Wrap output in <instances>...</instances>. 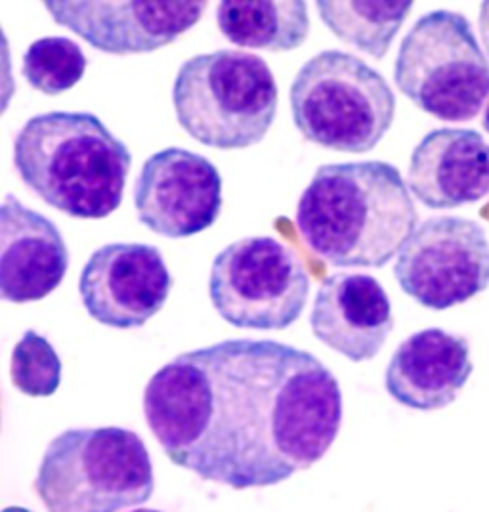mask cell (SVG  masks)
I'll return each mask as SVG.
<instances>
[{
  "label": "cell",
  "instance_id": "obj_23",
  "mask_svg": "<svg viewBox=\"0 0 489 512\" xmlns=\"http://www.w3.org/2000/svg\"><path fill=\"white\" fill-rule=\"evenodd\" d=\"M2 512H31L27 511V509H23V507H6Z\"/></svg>",
  "mask_w": 489,
  "mask_h": 512
},
{
  "label": "cell",
  "instance_id": "obj_10",
  "mask_svg": "<svg viewBox=\"0 0 489 512\" xmlns=\"http://www.w3.org/2000/svg\"><path fill=\"white\" fill-rule=\"evenodd\" d=\"M52 20L113 56L148 54L174 43L207 10L205 0H48Z\"/></svg>",
  "mask_w": 489,
  "mask_h": 512
},
{
  "label": "cell",
  "instance_id": "obj_7",
  "mask_svg": "<svg viewBox=\"0 0 489 512\" xmlns=\"http://www.w3.org/2000/svg\"><path fill=\"white\" fill-rule=\"evenodd\" d=\"M394 81L405 98L447 123H467L489 96V64L459 12L425 14L405 35Z\"/></svg>",
  "mask_w": 489,
  "mask_h": 512
},
{
  "label": "cell",
  "instance_id": "obj_15",
  "mask_svg": "<svg viewBox=\"0 0 489 512\" xmlns=\"http://www.w3.org/2000/svg\"><path fill=\"white\" fill-rule=\"evenodd\" d=\"M409 190L428 209H457L489 195V144L472 128L430 130L411 153Z\"/></svg>",
  "mask_w": 489,
  "mask_h": 512
},
{
  "label": "cell",
  "instance_id": "obj_6",
  "mask_svg": "<svg viewBox=\"0 0 489 512\" xmlns=\"http://www.w3.org/2000/svg\"><path fill=\"white\" fill-rule=\"evenodd\" d=\"M289 100L300 134L342 153L375 150L396 117V96L383 75L342 50H323L302 65Z\"/></svg>",
  "mask_w": 489,
  "mask_h": 512
},
{
  "label": "cell",
  "instance_id": "obj_11",
  "mask_svg": "<svg viewBox=\"0 0 489 512\" xmlns=\"http://www.w3.org/2000/svg\"><path fill=\"white\" fill-rule=\"evenodd\" d=\"M140 222L155 234L184 239L209 230L222 211V176L213 163L184 148L157 151L134 186Z\"/></svg>",
  "mask_w": 489,
  "mask_h": 512
},
{
  "label": "cell",
  "instance_id": "obj_18",
  "mask_svg": "<svg viewBox=\"0 0 489 512\" xmlns=\"http://www.w3.org/2000/svg\"><path fill=\"white\" fill-rule=\"evenodd\" d=\"M316 6L319 18L342 43L352 44L375 60H383L407 20L413 2L319 0Z\"/></svg>",
  "mask_w": 489,
  "mask_h": 512
},
{
  "label": "cell",
  "instance_id": "obj_16",
  "mask_svg": "<svg viewBox=\"0 0 489 512\" xmlns=\"http://www.w3.org/2000/svg\"><path fill=\"white\" fill-rule=\"evenodd\" d=\"M465 337L430 327L407 337L386 367V392L402 406L436 411L453 404L472 375Z\"/></svg>",
  "mask_w": 489,
  "mask_h": 512
},
{
  "label": "cell",
  "instance_id": "obj_24",
  "mask_svg": "<svg viewBox=\"0 0 489 512\" xmlns=\"http://www.w3.org/2000/svg\"><path fill=\"white\" fill-rule=\"evenodd\" d=\"M132 512H161V511H155V509H136V511Z\"/></svg>",
  "mask_w": 489,
  "mask_h": 512
},
{
  "label": "cell",
  "instance_id": "obj_12",
  "mask_svg": "<svg viewBox=\"0 0 489 512\" xmlns=\"http://www.w3.org/2000/svg\"><path fill=\"white\" fill-rule=\"evenodd\" d=\"M172 289V276L159 247L109 243L94 251L83 268L79 293L92 320L136 329L157 316Z\"/></svg>",
  "mask_w": 489,
  "mask_h": 512
},
{
  "label": "cell",
  "instance_id": "obj_1",
  "mask_svg": "<svg viewBox=\"0 0 489 512\" xmlns=\"http://www.w3.org/2000/svg\"><path fill=\"white\" fill-rule=\"evenodd\" d=\"M144 415L174 465L234 490L270 488L335 444L341 384L306 350L230 339L163 365L146 386Z\"/></svg>",
  "mask_w": 489,
  "mask_h": 512
},
{
  "label": "cell",
  "instance_id": "obj_5",
  "mask_svg": "<svg viewBox=\"0 0 489 512\" xmlns=\"http://www.w3.org/2000/svg\"><path fill=\"white\" fill-rule=\"evenodd\" d=\"M277 83L270 65L241 50L193 56L172 86L176 119L193 140L216 150H245L274 125Z\"/></svg>",
  "mask_w": 489,
  "mask_h": 512
},
{
  "label": "cell",
  "instance_id": "obj_14",
  "mask_svg": "<svg viewBox=\"0 0 489 512\" xmlns=\"http://www.w3.org/2000/svg\"><path fill=\"white\" fill-rule=\"evenodd\" d=\"M310 327L318 341L350 362H369L394 329L392 304L373 276L333 274L319 285Z\"/></svg>",
  "mask_w": 489,
  "mask_h": 512
},
{
  "label": "cell",
  "instance_id": "obj_4",
  "mask_svg": "<svg viewBox=\"0 0 489 512\" xmlns=\"http://www.w3.org/2000/svg\"><path fill=\"white\" fill-rule=\"evenodd\" d=\"M155 490L144 440L128 428H69L44 451L35 491L48 512H119Z\"/></svg>",
  "mask_w": 489,
  "mask_h": 512
},
{
  "label": "cell",
  "instance_id": "obj_22",
  "mask_svg": "<svg viewBox=\"0 0 489 512\" xmlns=\"http://www.w3.org/2000/svg\"><path fill=\"white\" fill-rule=\"evenodd\" d=\"M482 127L489 134V100L488 104H486V109H484V117H482Z\"/></svg>",
  "mask_w": 489,
  "mask_h": 512
},
{
  "label": "cell",
  "instance_id": "obj_3",
  "mask_svg": "<svg viewBox=\"0 0 489 512\" xmlns=\"http://www.w3.org/2000/svg\"><path fill=\"white\" fill-rule=\"evenodd\" d=\"M14 163L23 184L52 209L100 220L123 203L132 153L94 113L50 111L18 132Z\"/></svg>",
  "mask_w": 489,
  "mask_h": 512
},
{
  "label": "cell",
  "instance_id": "obj_17",
  "mask_svg": "<svg viewBox=\"0 0 489 512\" xmlns=\"http://www.w3.org/2000/svg\"><path fill=\"white\" fill-rule=\"evenodd\" d=\"M216 22L230 43L253 50L289 52L310 35L308 4L302 0H224Z\"/></svg>",
  "mask_w": 489,
  "mask_h": 512
},
{
  "label": "cell",
  "instance_id": "obj_21",
  "mask_svg": "<svg viewBox=\"0 0 489 512\" xmlns=\"http://www.w3.org/2000/svg\"><path fill=\"white\" fill-rule=\"evenodd\" d=\"M480 33H482V43L486 46L489 60V0L482 2V6H480Z\"/></svg>",
  "mask_w": 489,
  "mask_h": 512
},
{
  "label": "cell",
  "instance_id": "obj_20",
  "mask_svg": "<svg viewBox=\"0 0 489 512\" xmlns=\"http://www.w3.org/2000/svg\"><path fill=\"white\" fill-rule=\"evenodd\" d=\"M62 360L43 335L29 329L12 350V384L31 398H46L58 392L62 384Z\"/></svg>",
  "mask_w": 489,
  "mask_h": 512
},
{
  "label": "cell",
  "instance_id": "obj_19",
  "mask_svg": "<svg viewBox=\"0 0 489 512\" xmlns=\"http://www.w3.org/2000/svg\"><path fill=\"white\" fill-rule=\"evenodd\" d=\"M86 65L79 44L65 37H44L25 50L22 73L31 88L58 96L81 83Z\"/></svg>",
  "mask_w": 489,
  "mask_h": 512
},
{
  "label": "cell",
  "instance_id": "obj_13",
  "mask_svg": "<svg viewBox=\"0 0 489 512\" xmlns=\"http://www.w3.org/2000/svg\"><path fill=\"white\" fill-rule=\"evenodd\" d=\"M69 251L58 226L6 195L0 207V297L27 304L54 293L67 274Z\"/></svg>",
  "mask_w": 489,
  "mask_h": 512
},
{
  "label": "cell",
  "instance_id": "obj_8",
  "mask_svg": "<svg viewBox=\"0 0 489 512\" xmlns=\"http://www.w3.org/2000/svg\"><path fill=\"white\" fill-rule=\"evenodd\" d=\"M209 295L218 316L234 327L283 331L306 308L310 276L276 237H243L214 256Z\"/></svg>",
  "mask_w": 489,
  "mask_h": 512
},
{
  "label": "cell",
  "instance_id": "obj_9",
  "mask_svg": "<svg viewBox=\"0 0 489 512\" xmlns=\"http://www.w3.org/2000/svg\"><path fill=\"white\" fill-rule=\"evenodd\" d=\"M394 276L405 295L430 310L465 304L488 289V235L461 216L428 218L407 239Z\"/></svg>",
  "mask_w": 489,
  "mask_h": 512
},
{
  "label": "cell",
  "instance_id": "obj_2",
  "mask_svg": "<svg viewBox=\"0 0 489 512\" xmlns=\"http://www.w3.org/2000/svg\"><path fill=\"white\" fill-rule=\"evenodd\" d=\"M417 220L402 174L384 161L323 165L298 199V234L337 268H383Z\"/></svg>",
  "mask_w": 489,
  "mask_h": 512
}]
</instances>
